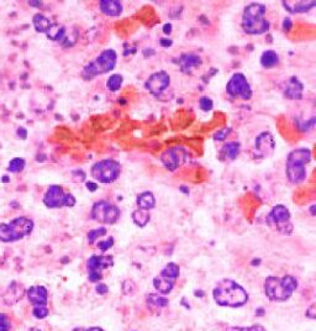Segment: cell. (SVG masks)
I'll return each instance as SVG.
<instances>
[{"label": "cell", "instance_id": "ffe728a7", "mask_svg": "<svg viewBox=\"0 0 316 331\" xmlns=\"http://www.w3.org/2000/svg\"><path fill=\"white\" fill-rule=\"evenodd\" d=\"M282 4L289 14H303L315 8L316 2H282Z\"/></svg>", "mask_w": 316, "mask_h": 331}, {"label": "cell", "instance_id": "8fae6325", "mask_svg": "<svg viewBox=\"0 0 316 331\" xmlns=\"http://www.w3.org/2000/svg\"><path fill=\"white\" fill-rule=\"evenodd\" d=\"M29 302L33 306L32 314L37 319H45L48 315L47 289L42 285H32L26 291Z\"/></svg>", "mask_w": 316, "mask_h": 331}, {"label": "cell", "instance_id": "4316f807", "mask_svg": "<svg viewBox=\"0 0 316 331\" xmlns=\"http://www.w3.org/2000/svg\"><path fill=\"white\" fill-rule=\"evenodd\" d=\"M66 31H67V29L65 26L58 25V24H52L50 29H48V31L46 32V35L50 40L62 41V38L65 37Z\"/></svg>", "mask_w": 316, "mask_h": 331}, {"label": "cell", "instance_id": "74e56055", "mask_svg": "<svg viewBox=\"0 0 316 331\" xmlns=\"http://www.w3.org/2000/svg\"><path fill=\"white\" fill-rule=\"evenodd\" d=\"M108 290H109L108 287H106V284L104 283H100L99 282V284L96 285V291H98L99 294H105Z\"/></svg>", "mask_w": 316, "mask_h": 331}, {"label": "cell", "instance_id": "8992f818", "mask_svg": "<svg viewBox=\"0 0 316 331\" xmlns=\"http://www.w3.org/2000/svg\"><path fill=\"white\" fill-rule=\"evenodd\" d=\"M33 221L26 217L13 219L8 224H0V241L14 242L31 233L33 230Z\"/></svg>", "mask_w": 316, "mask_h": 331}, {"label": "cell", "instance_id": "f35d334b", "mask_svg": "<svg viewBox=\"0 0 316 331\" xmlns=\"http://www.w3.org/2000/svg\"><path fill=\"white\" fill-rule=\"evenodd\" d=\"M86 187H87V189L89 190V192H95V190L98 189V184L94 183V182H87Z\"/></svg>", "mask_w": 316, "mask_h": 331}, {"label": "cell", "instance_id": "ac0fdd59", "mask_svg": "<svg viewBox=\"0 0 316 331\" xmlns=\"http://www.w3.org/2000/svg\"><path fill=\"white\" fill-rule=\"evenodd\" d=\"M24 296H25V288L17 282H13L4 294V298H3L4 299V304L9 306L16 304Z\"/></svg>", "mask_w": 316, "mask_h": 331}, {"label": "cell", "instance_id": "2e32d148", "mask_svg": "<svg viewBox=\"0 0 316 331\" xmlns=\"http://www.w3.org/2000/svg\"><path fill=\"white\" fill-rule=\"evenodd\" d=\"M185 151L182 147H172L161 154V162L168 171H175L185 161Z\"/></svg>", "mask_w": 316, "mask_h": 331}, {"label": "cell", "instance_id": "603a6c76", "mask_svg": "<svg viewBox=\"0 0 316 331\" xmlns=\"http://www.w3.org/2000/svg\"><path fill=\"white\" fill-rule=\"evenodd\" d=\"M240 150H241V145L240 142H227L223 146L220 151V159L221 160H235L239 156Z\"/></svg>", "mask_w": 316, "mask_h": 331}, {"label": "cell", "instance_id": "836d02e7", "mask_svg": "<svg viewBox=\"0 0 316 331\" xmlns=\"http://www.w3.org/2000/svg\"><path fill=\"white\" fill-rule=\"evenodd\" d=\"M199 106L202 110L204 111H210L212 108H214V102L210 98H208V96H202V98L199 99Z\"/></svg>", "mask_w": 316, "mask_h": 331}, {"label": "cell", "instance_id": "52a82bcc", "mask_svg": "<svg viewBox=\"0 0 316 331\" xmlns=\"http://www.w3.org/2000/svg\"><path fill=\"white\" fill-rule=\"evenodd\" d=\"M267 224L282 235H290L294 230L289 209L284 205H275L269 211L267 215Z\"/></svg>", "mask_w": 316, "mask_h": 331}, {"label": "cell", "instance_id": "7402d4cb", "mask_svg": "<svg viewBox=\"0 0 316 331\" xmlns=\"http://www.w3.org/2000/svg\"><path fill=\"white\" fill-rule=\"evenodd\" d=\"M303 84L297 78H290L287 82V86L284 88V95L289 99H302L303 96Z\"/></svg>", "mask_w": 316, "mask_h": 331}, {"label": "cell", "instance_id": "9c48e42d", "mask_svg": "<svg viewBox=\"0 0 316 331\" xmlns=\"http://www.w3.org/2000/svg\"><path fill=\"white\" fill-rule=\"evenodd\" d=\"M179 277V266L174 262H169L162 268L160 275L156 276L153 279V287L157 293L169 294L175 285V281Z\"/></svg>", "mask_w": 316, "mask_h": 331}, {"label": "cell", "instance_id": "e0dca14e", "mask_svg": "<svg viewBox=\"0 0 316 331\" xmlns=\"http://www.w3.org/2000/svg\"><path fill=\"white\" fill-rule=\"evenodd\" d=\"M254 147L258 151L261 156L267 157L270 156L275 150V141L274 138L270 132H262L256 138L254 141Z\"/></svg>", "mask_w": 316, "mask_h": 331}, {"label": "cell", "instance_id": "484cf974", "mask_svg": "<svg viewBox=\"0 0 316 331\" xmlns=\"http://www.w3.org/2000/svg\"><path fill=\"white\" fill-rule=\"evenodd\" d=\"M32 23L36 31L45 32V33L48 31V29H50L51 25H52V23H51L50 19H47V17L44 16L42 14H36L35 16H33Z\"/></svg>", "mask_w": 316, "mask_h": 331}, {"label": "cell", "instance_id": "d6a6232c", "mask_svg": "<svg viewBox=\"0 0 316 331\" xmlns=\"http://www.w3.org/2000/svg\"><path fill=\"white\" fill-rule=\"evenodd\" d=\"M11 320L4 313H0V331H10Z\"/></svg>", "mask_w": 316, "mask_h": 331}, {"label": "cell", "instance_id": "e575fe53", "mask_svg": "<svg viewBox=\"0 0 316 331\" xmlns=\"http://www.w3.org/2000/svg\"><path fill=\"white\" fill-rule=\"evenodd\" d=\"M230 131H231L230 127H224V129L219 130V131L215 133L214 139L218 140V141H224V140L230 135Z\"/></svg>", "mask_w": 316, "mask_h": 331}, {"label": "cell", "instance_id": "7c38bea8", "mask_svg": "<svg viewBox=\"0 0 316 331\" xmlns=\"http://www.w3.org/2000/svg\"><path fill=\"white\" fill-rule=\"evenodd\" d=\"M226 92L230 96L241 100H250L252 98V88L247 78L242 73H235L226 84Z\"/></svg>", "mask_w": 316, "mask_h": 331}, {"label": "cell", "instance_id": "d6986e66", "mask_svg": "<svg viewBox=\"0 0 316 331\" xmlns=\"http://www.w3.org/2000/svg\"><path fill=\"white\" fill-rule=\"evenodd\" d=\"M178 63L181 71L189 74L194 68H196V67L202 65V59L195 53H184L183 56H181V59L178 60Z\"/></svg>", "mask_w": 316, "mask_h": 331}, {"label": "cell", "instance_id": "8d00e7d4", "mask_svg": "<svg viewBox=\"0 0 316 331\" xmlns=\"http://www.w3.org/2000/svg\"><path fill=\"white\" fill-rule=\"evenodd\" d=\"M305 317L309 318L310 320H314L315 317H316V314H315V304H311L309 306V309L305 313Z\"/></svg>", "mask_w": 316, "mask_h": 331}, {"label": "cell", "instance_id": "277c9868", "mask_svg": "<svg viewBox=\"0 0 316 331\" xmlns=\"http://www.w3.org/2000/svg\"><path fill=\"white\" fill-rule=\"evenodd\" d=\"M311 161V151L309 148H297L291 151L287 159V165H285V174L290 183L300 184L306 179L305 167Z\"/></svg>", "mask_w": 316, "mask_h": 331}, {"label": "cell", "instance_id": "5b68a950", "mask_svg": "<svg viewBox=\"0 0 316 331\" xmlns=\"http://www.w3.org/2000/svg\"><path fill=\"white\" fill-rule=\"evenodd\" d=\"M117 62V53L115 50L108 48L96 57L93 62L88 63L82 71V77L86 81H90L95 78L96 75L105 74L111 72L115 68Z\"/></svg>", "mask_w": 316, "mask_h": 331}, {"label": "cell", "instance_id": "9a60e30c", "mask_svg": "<svg viewBox=\"0 0 316 331\" xmlns=\"http://www.w3.org/2000/svg\"><path fill=\"white\" fill-rule=\"evenodd\" d=\"M169 84H171V77H169L168 73L166 71H160L151 74L148 80L146 81L145 86L151 94L160 95L169 87Z\"/></svg>", "mask_w": 316, "mask_h": 331}, {"label": "cell", "instance_id": "7a4b0ae2", "mask_svg": "<svg viewBox=\"0 0 316 331\" xmlns=\"http://www.w3.org/2000/svg\"><path fill=\"white\" fill-rule=\"evenodd\" d=\"M267 7L261 3H251L244 9L241 27L242 30L252 36H260L269 30V21L266 19Z\"/></svg>", "mask_w": 316, "mask_h": 331}, {"label": "cell", "instance_id": "d590c367", "mask_svg": "<svg viewBox=\"0 0 316 331\" xmlns=\"http://www.w3.org/2000/svg\"><path fill=\"white\" fill-rule=\"evenodd\" d=\"M112 245H114V238H109L108 240H105V241H100L98 244V247L102 252H105L108 251L109 248H111Z\"/></svg>", "mask_w": 316, "mask_h": 331}, {"label": "cell", "instance_id": "60d3db41", "mask_svg": "<svg viewBox=\"0 0 316 331\" xmlns=\"http://www.w3.org/2000/svg\"><path fill=\"white\" fill-rule=\"evenodd\" d=\"M248 331H267L262 325H252V326H248Z\"/></svg>", "mask_w": 316, "mask_h": 331}, {"label": "cell", "instance_id": "c3c4849f", "mask_svg": "<svg viewBox=\"0 0 316 331\" xmlns=\"http://www.w3.org/2000/svg\"><path fill=\"white\" fill-rule=\"evenodd\" d=\"M315 204L311 206V208H310V211H311V215H315Z\"/></svg>", "mask_w": 316, "mask_h": 331}, {"label": "cell", "instance_id": "30bf717a", "mask_svg": "<svg viewBox=\"0 0 316 331\" xmlns=\"http://www.w3.org/2000/svg\"><path fill=\"white\" fill-rule=\"evenodd\" d=\"M77 199L71 193H66L61 186H50L44 196V204L48 209H57L63 208V206H72L75 205Z\"/></svg>", "mask_w": 316, "mask_h": 331}, {"label": "cell", "instance_id": "4dcf8cb0", "mask_svg": "<svg viewBox=\"0 0 316 331\" xmlns=\"http://www.w3.org/2000/svg\"><path fill=\"white\" fill-rule=\"evenodd\" d=\"M24 168H25V160L21 159V157H16V159H13L10 161L8 171L11 173H20L24 171Z\"/></svg>", "mask_w": 316, "mask_h": 331}, {"label": "cell", "instance_id": "1f68e13d", "mask_svg": "<svg viewBox=\"0 0 316 331\" xmlns=\"http://www.w3.org/2000/svg\"><path fill=\"white\" fill-rule=\"evenodd\" d=\"M105 233H106L105 227H99V229L92 230V231H89V233H88V241H89V244L92 245L96 241V239L102 238V236H104Z\"/></svg>", "mask_w": 316, "mask_h": 331}, {"label": "cell", "instance_id": "7dc6e473", "mask_svg": "<svg viewBox=\"0 0 316 331\" xmlns=\"http://www.w3.org/2000/svg\"><path fill=\"white\" fill-rule=\"evenodd\" d=\"M86 331H104L102 329V327H96V326H94V327H89V329H87Z\"/></svg>", "mask_w": 316, "mask_h": 331}, {"label": "cell", "instance_id": "ba28073f", "mask_svg": "<svg viewBox=\"0 0 316 331\" xmlns=\"http://www.w3.org/2000/svg\"><path fill=\"white\" fill-rule=\"evenodd\" d=\"M120 171H121V167L117 161L111 160V159H105V160L98 161L96 163H94L90 173H92L93 177L98 182H100V183L110 184L118 178Z\"/></svg>", "mask_w": 316, "mask_h": 331}, {"label": "cell", "instance_id": "6da1fadb", "mask_svg": "<svg viewBox=\"0 0 316 331\" xmlns=\"http://www.w3.org/2000/svg\"><path fill=\"white\" fill-rule=\"evenodd\" d=\"M212 297L218 305L227 308H241L248 302V294L244 288L232 279L218 282L212 290Z\"/></svg>", "mask_w": 316, "mask_h": 331}, {"label": "cell", "instance_id": "7bdbcfd3", "mask_svg": "<svg viewBox=\"0 0 316 331\" xmlns=\"http://www.w3.org/2000/svg\"><path fill=\"white\" fill-rule=\"evenodd\" d=\"M226 331H248V327H241V326H232L229 327Z\"/></svg>", "mask_w": 316, "mask_h": 331}, {"label": "cell", "instance_id": "f1b7e54d", "mask_svg": "<svg viewBox=\"0 0 316 331\" xmlns=\"http://www.w3.org/2000/svg\"><path fill=\"white\" fill-rule=\"evenodd\" d=\"M147 304L156 308H165L169 304V300L160 293H151L147 296Z\"/></svg>", "mask_w": 316, "mask_h": 331}, {"label": "cell", "instance_id": "44dd1931", "mask_svg": "<svg viewBox=\"0 0 316 331\" xmlns=\"http://www.w3.org/2000/svg\"><path fill=\"white\" fill-rule=\"evenodd\" d=\"M99 9L103 14L108 16H118L123 13V5L116 0H100Z\"/></svg>", "mask_w": 316, "mask_h": 331}, {"label": "cell", "instance_id": "cb8c5ba5", "mask_svg": "<svg viewBox=\"0 0 316 331\" xmlns=\"http://www.w3.org/2000/svg\"><path fill=\"white\" fill-rule=\"evenodd\" d=\"M136 204H137V208L141 209V210L150 211L156 206V198H154V196L151 192H144L137 197Z\"/></svg>", "mask_w": 316, "mask_h": 331}, {"label": "cell", "instance_id": "5bb4252c", "mask_svg": "<svg viewBox=\"0 0 316 331\" xmlns=\"http://www.w3.org/2000/svg\"><path fill=\"white\" fill-rule=\"evenodd\" d=\"M114 265L110 255H93L88 260V277L93 283H98L103 278V271Z\"/></svg>", "mask_w": 316, "mask_h": 331}, {"label": "cell", "instance_id": "83f0119b", "mask_svg": "<svg viewBox=\"0 0 316 331\" xmlns=\"http://www.w3.org/2000/svg\"><path fill=\"white\" fill-rule=\"evenodd\" d=\"M151 215L150 211L147 210H141V209H137L132 212V220L136 225L140 227H145L150 221Z\"/></svg>", "mask_w": 316, "mask_h": 331}, {"label": "cell", "instance_id": "4fadbf2b", "mask_svg": "<svg viewBox=\"0 0 316 331\" xmlns=\"http://www.w3.org/2000/svg\"><path fill=\"white\" fill-rule=\"evenodd\" d=\"M92 218L98 223L112 225L120 218V210L116 205H112L106 200H99L93 205Z\"/></svg>", "mask_w": 316, "mask_h": 331}, {"label": "cell", "instance_id": "f6af8a7d", "mask_svg": "<svg viewBox=\"0 0 316 331\" xmlns=\"http://www.w3.org/2000/svg\"><path fill=\"white\" fill-rule=\"evenodd\" d=\"M29 4L31 5V7H35V8H41L42 7V3L41 2H32V0H30Z\"/></svg>", "mask_w": 316, "mask_h": 331}, {"label": "cell", "instance_id": "ab89813d", "mask_svg": "<svg viewBox=\"0 0 316 331\" xmlns=\"http://www.w3.org/2000/svg\"><path fill=\"white\" fill-rule=\"evenodd\" d=\"M291 20L289 19V17H285V19L283 20V29H284V31H289V30L291 29Z\"/></svg>", "mask_w": 316, "mask_h": 331}, {"label": "cell", "instance_id": "681fc988", "mask_svg": "<svg viewBox=\"0 0 316 331\" xmlns=\"http://www.w3.org/2000/svg\"><path fill=\"white\" fill-rule=\"evenodd\" d=\"M29 331H41V330L37 329V327H31V329H30Z\"/></svg>", "mask_w": 316, "mask_h": 331}, {"label": "cell", "instance_id": "bcb514c9", "mask_svg": "<svg viewBox=\"0 0 316 331\" xmlns=\"http://www.w3.org/2000/svg\"><path fill=\"white\" fill-rule=\"evenodd\" d=\"M161 44H162V46H171V44H172V41L171 40H161Z\"/></svg>", "mask_w": 316, "mask_h": 331}, {"label": "cell", "instance_id": "ee69618b", "mask_svg": "<svg viewBox=\"0 0 316 331\" xmlns=\"http://www.w3.org/2000/svg\"><path fill=\"white\" fill-rule=\"evenodd\" d=\"M163 32H165L166 35H169V33L172 32V25H171V24H166V25L163 26Z\"/></svg>", "mask_w": 316, "mask_h": 331}, {"label": "cell", "instance_id": "f546056e", "mask_svg": "<svg viewBox=\"0 0 316 331\" xmlns=\"http://www.w3.org/2000/svg\"><path fill=\"white\" fill-rule=\"evenodd\" d=\"M123 75L121 74H112L109 77V80L106 81V87H108L109 90L111 92H116L121 88V84H123Z\"/></svg>", "mask_w": 316, "mask_h": 331}, {"label": "cell", "instance_id": "3957f363", "mask_svg": "<svg viewBox=\"0 0 316 331\" xmlns=\"http://www.w3.org/2000/svg\"><path fill=\"white\" fill-rule=\"evenodd\" d=\"M264 293L272 302H287L298 288V279L287 275L283 277L269 276L264 281Z\"/></svg>", "mask_w": 316, "mask_h": 331}, {"label": "cell", "instance_id": "d4e9b609", "mask_svg": "<svg viewBox=\"0 0 316 331\" xmlns=\"http://www.w3.org/2000/svg\"><path fill=\"white\" fill-rule=\"evenodd\" d=\"M279 62V57L276 54L275 51L273 50H268L264 51L261 56V65H262L264 68H273L278 65Z\"/></svg>", "mask_w": 316, "mask_h": 331}, {"label": "cell", "instance_id": "b9f144b4", "mask_svg": "<svg viewBox=\"0 0 316 331\" xmlns=\"http://www.w3.org/2000/svg\"><path fill=\"white\" fill-rule=\"evenodd\" d=\"M17 135H19L20 139H26L27 136L26 130L24 129V127H19V129H17Z\"/></svg>", "mask_w": 316, "mask_h": 331}]
</instances>
